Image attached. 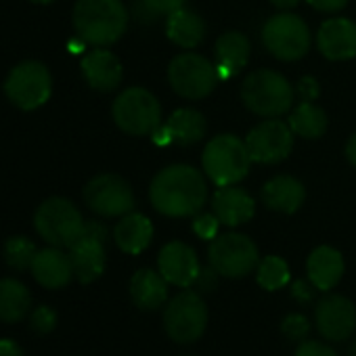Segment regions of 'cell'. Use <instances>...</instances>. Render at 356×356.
I'll return each instance as SVG.
<instances>
[{"mask_svg":"<svg viewBox=\"0 0 356 356\" xmlns=\"http://www.w3.org/2000/svg\"><path fill=\"white\" fill-rule=\"evenodd\" d=\"M314 289H316V287H314L310 281H296V283L291 285V296H293L300 304H306V302L312 300Z\"/></svg>","mask_w":356,"mask_h":356,"instance_id":"obj_38","label":"cell"},{"mask_svg":"<svg viewBox=\"0 0 356 356\" xmlns=\"http://www.w3.org/2000/svg\"><path fill=\"white\" fill-rule=\"evenodd\" d=\"M82 76L84 80L101 92L115 90L122 82V63L120 59L105 51V49H95L82 57Z\"/></svg>","mask_w":356,"mask_h":356,"instance_id":"obj_19","label":"cell"},{"mask_svg":"<svg viewBox=\"0 0 356 356\" xmlns=\"http://www.w3.org/2000/svg\"><path fill=\"white\" fill-rule=\"evenodd\" d=\"M86 220L82 218L80 210L65 197H51L42 202L34 214L36 233L55 248H72L82 231Z\"/></svg>","mask_w":356,"mask_h":356,"instance_id":"obj_4","label":"cell"},{"mask_svg":"<svg viewBox=\"0 0 356 356\" xmlns=\"http://www.w3.org/2000/svg\"><path fill=\"white\" fill-rule=\"evenodd\" d=\"M130 298L140 310H157L168 302V281L159 270L140 268L130 279Z\"/></svg>","mask_w":356,"mask_h":356,"instance_id":"obj_23","label":"cell"},{"mask_svg":"<svg viewBox=\"0 0 356 356\" xmlns=\"http://www.w3.org/2000/svg\"><path fill=\"white\" fill-rule=\"evenodd\" d=\"M212 210L227 227H239L254 218L256 204L252 195L239 187H220L212 197Z\"/></svg>","mask_w":356,"mask_h":356,"instance_id":"obj_20","label":"cell"},{"mask_svg":"<svg viewBox=\"0 0 356 356\" xmlns=\"http://www.w3.org/2000/svg\"><path fill=\"white\" fill-rule=\"evenodd\" d=\"M252 161L277 163L283 161L293 147V130L281 120H264L245 138Z\"/></svg>","mask_w":356,"mask_h":356,"instance_id":"obj_14","label":"cell"},{"mask_svg":"<svg viewBox=\"0 0 356 356\" xmlns=\"http://www.w3.org/2000/svg\"><path fill=\"white\" fill-rule=\"evenodd\" d=\"M153 239V225L147 216L128 212L120 218V222L113 229V241L124 254H140L149 248Z\"/></svg>","mask_w":356,"mask_h":356,"instance_id":"obj_24","label":"cell"},{"mask_svg":"<svg viewBox=\"0 0 356 356\" xmlns=\"http://www.w3.org/2000/svg\"><path fill=\"white\" fill-rule=\"evenodd\" d=\"M318 49L331 61L356 57V24L343 17L327 19L318 30Z\"/></svg>","mask_w":356,"mask_h":356,"instance_id":"obj_17","label":"cell"},{"mask_svg":"<svg viewBox=\"0 0 356 356\" xmlns=\"http://www.w3.org/2000/svg\"><path fill=\"white\" fill-rule=\"evenodd\" d=\"M105 241H107V229L101 222L90 220L84 225L80 239L70 248V260L74 266V277L80 283L88 285L103 275L105 262H107Z\"/></svg>","mask_w":356,"mask_h":356,"instance_id":"obj_13","label":"cell"},{"mask_svg":"<svg viewBox=\"0 0 356 356\" xmlns=\"http://www.w3.org/2000/svg\"><path fill=\"white\" fill-rule=\"evenodd\" d=\"M165 126L172 134V143L178 145H193L206 134V120L195 109H176Z\"/></svg>","mask_w":356,"mask_h":356,"instance_id":"obj_28","label":"cell"},{"mask_svg":"<svg viewBox=\"0 0 356 356\" xmlns=\"http://www.w3.org/2000/svg\"><path fill=\"white\" fill-rule=\"evenodd\" d=\"M264 47L281 61H298L310 49L308 26L291 13L275 15L262 30Z\"/></svg>","mask_w":356,"mask_h":356,"instance_id":"obj_11","label":"cell"},{"mask_svg":"<svg viewBox=\"0 0 356 356\" xmlns=\"http://www.w3.org/2000/svg\"><path fill=\"white\" fill-rule=\"evenodd\" d=\"M270 3H273L277 9H285V11H287V9H293V7L300 3V0H270Z\"/></svg>","mask_w":356,"mask_h":356,"instance_id":"obj_43","label":"cell"},{"mask_svg":"<svg viewBox=\"0 0 356 356\" xmlns=\"http://www.w3.org/2000/svg\"><path fill=\"white\" fill-rule=\"evenodd\" d=\"M354 350H356V341H354Z\"/></svg>","mask_w":356,"mask_h":356,"instance_id":"obj_45","label":"cell"},{"mask_svg":"<svg viewBox=\"0 0 356 356\" xmlns=\"http://www.w3.org/2000/svg\"><path fill=\"white\" fill-rule=\"evenodd\" d=\"M327 113L310 103V101H302L289 115V128L293 130V134L304 136V138H318L325 134L327 130Z\"/></svg>","mask_w":356,"mask_h":356,"instance_id":"obj_29","label":"cell"},{"mask_svg":"<svg viewBox=\"0 0 356 356\" xmlns=\"http://www.w3.org/2000/svg\"><path fill=\"white\" fill-rule=\"evenodd\" d=\"M281 331L285 337H289L293 341H304V337L310 331V323L304 314H287L281 321Z\"/></svg>","mask_w":356,"mask_h":356,"instance_id":"obj_34","label":"cell"},{"mask_svg":"<svg viewBox=\"0 0 356 356\" xmlns=\"http://www.w3.org/2000/svg\"><path fill=\"white\" fill-rule=\"evenodd\" d=\"M314 323L325 339L343 341L356 331V306L346 296L327 293L316 304Z\"/></svg>","mask_w":356,"mask_h":356,"instance_id":"obj_15","label":"cell"},{"mask_svg":"<svg viewBox=\"0 0 356 356\" xmlns=\"http://www.w3.org/2000/svg\"><path fill=\"white\" fill-rule=\"evenodd\" d=\"M72 19L84 42L92 47H109L124 36L128 11L120 0H78Z\"/></svg>","mask_w":356,"mask_h":356,"instance_id":"obj_2","label":"cell"},{"mask_svg":"<svg viewBox=\"0 0 356 356\" xmlns=\"http://www.w3.org/2000/svg\"><path fill=\"white\" fill-rule=\"evenodd\" d=\"M218 273L210 266V268H202L200 270V275H197V279H195V287H197V291L200 293H208V291H212L214 287H216V283H218Z\"/></svg>","mask_w":356,"mask_h":356,"instance_id":"obj_37","label":"cell"},{"mask_svg":"<svg viewBox=\"0 0 356 356\" xmlns=\"http://www.w3.org/2000/svg\"><path fill=\"white\" fill-rule=\"evenodd\" d=\"M289 266L283 258L279 256H268L264 258L258 268H256V281L262 289L266 291H279L289 283Z\"/></svg>","mask_w":356,"mask_h":356,"instance_id":"obj_30","label":"cell"},{"mask_svg":"<svg viewBox=\"0 0 356 356\" xmlns=\"http://www.w3.org/2000/svg\"><path fill=\"white\" fill-rule=\"evenodd\" d=\"M346 155H348L350 163L356 165V134L350 136V140H348V145H346Z\"/></svg>","mask_w":356,"mask_h":356,"instance_id":"obj_42","label":"cell"},{"mask_svg":"<svg viewBox=\"0 0 356 356\" xmlns=\"http://www.w3.org/2000/svg\"><path fill=\"white\" fill-rule=\"evenodd\" d=\"M165 32L174 44L183 49H195L206 36V24L195 11L183 7L174 11L172 15H168Z\"/></svg>","mask_w":356,"mask_h":356,"instance_id":"obj_25","label":"cell"},{"mask_svg":"<svg viewBox=\"0 0 356 356\" xmlns=\"http://www.w3.org/2000/svg\"><path fill=\"white\" fill-rule=\"evenodd\" d=\"M51 92L53 78L49 67L40 61H24L15 65L5 80V95L24 111L42 107L51 99Z\"/></svg>","mask_w":356,"mask_h":356,"instance_id":"obj_7","label":"cell"},{"mask_svg":"<svg viewBox=\"0 0 356 356\" xmlns=\"http://www.w3.org/2000/svg\"><path fill=\"white\" fill-rule=\"evenodd\" d=\"M34 279L47 289H61L74 279V266L70 254L63 248H44L36 252V258L30 266Z\"/></svg>","mask_w":356,"mask_h":356,"instance_id":"obj_18","label":"cell"},{"mask_svg":"<svg viewBox=\"0 0 356 356\" xmlns=\"http://www.w3.org/2000/svg\"><path fill=\"white\" fill-rule=\"evenodd\" d=\"M208 258H210V266L220 277H227V279L248 277L260 264L256 243L248 235H241V233L218 235L210 245Z\"/></svg>","mask_w":356,"mask_h":356,"instance_id":"obj_9","label":"cell"},{"mask_svg":"<svg viewBox=\"0 0 356 356\" xmlns=\"http://www.w3.org/2000/svg\"><path fill=\"white\" fill-rule=\"evenodd\" d=\"M300 92L304 97V101H310L318 95V88H316V82L312 78H304L300 80Z\"/></svg>","mask_w":356,"mask_h":356,"instance_id":"obj_41","label":"cell"},{"mask_svg":"<svg viewBox=\"0 0 356 356\" xmlns=\"http://www.w3.org/2000/svg\"><path fill=\"white\" fill-rule=\"evenodd\" d=\"M208 327V306L200 291L176 293L163 308V329L176 343L197 341Z\"/></svg>","mask_w":356,"mask_h":356,"instance_id":"obj_6","label":"cell"},{"mask_svg":"<svg viewBox=\"0 0 356 356\" xmlns=\"http://www.w3.org/2000/svg\"><path fill=\"white\" fill-rule=\"evenodd\" d=\"M32 312V293L19 279H0V321L19 323Z\"/></svg>","mask_w":356,"mask_h":356,"instance_id":"obj_27","label":"cell"},{"mask_svg":"<svg viewBox=\"0 0 356 356\" xmlns=\"http://www.w3.org/2000/svg\"><path fill=\"white\" fill-rule=\"evenodd\" d=\"M222 222L218 220L216 214H200L193 222V231L202 239H216L218 237V227Z\"/></svg>","mask_w":356,"mask_h":356,"instance_id":"obj_35","label":"cell"},{"mask_svg":"<svg viewBox=\"0 0 356 356\" xmlns=\"http://www.w3.org/2000/svg\"><path fill=\"white\" fill-rule=\"evenodd\" d=\"M308 281L318 291H331L343 277V258L337 250L329 245L316 248L306 262Z\"/></svg>","mask_w":356,"mask_h":356,"instance_id":"obj_21","label":"cell"},{"mask_svg":"<svg viewBox=\"0 0 356 356\" xmlns=\"http://www.w3.org/2000/svg\"><path fill=\"white\" fill-rule=\"evenodd\" d=\"M151 204L153 208L172 218L195 216L208 200V185L204 174L191 165H168L151 183Z\"/></svg>","mask_w":356,"mask_h":356,"instance_id":"obj_1","label":"cell"},{"mask_svg":"<svg viewBox=\"0 0 356 356\" xmlns=\"http://www.w3.org/2000/svg\"><path fill=\"white\" fill-rule=\"evenodd\" d=\"M172 88L185 99L208 97L218 82V70L202 55L183 53L172 59L168 67Z\"/></svg>","mask_w":356,"mask_h":356,"instance_id":"obj_10","label":"cell"},{"mask_svg":"<svg viewBox=\"0 0 356 356\" xmlns=\"http://www.w3.org/2000/svg\"><path fill=\"white\" fill-rule=\"evenodd\" d=\"M293 356H337V352L327 343H321L316 339H308V341H302L296 348Z\"/></svg>","mask_w":356,"mask_h":356,"instance_id":"obj_36","label":"cell"},{"mask_svg":"<svg viewBox=\"0 0 356 356\" xmlns=\"http://www.w3.org/2000/svg\"><path fill=\"white\" fill-rule=\"evenodd\" d=\"M310 7H314L316 11L323 13H335L339 9H343L348 5V0H306Z\"/></svg>","mask_w":356,"mask_h":356,"instance_id":"obj_39","label":"cell"},{"mask_svg":"<svg viewBox=\"0 0 356 356\" xmlns=\"http://www.w3.org/2000/svg\"><path fill=\"white\" fill-rule=\"evenodd\" d=\"M241 99L250 111L262 118H277L291 107L293 88L281 74L258 70L245 78L241 86Z\"/></svg>","mask_w":356,"mask_h":356,"instance_id":"obj_5","label":"cell"},{"mask_svg":"<svg viewBox=\"0 0 356 356\" xmlns=\"http://www.w3.org/2000/svg\"><path fill=\"white\" fill-rule=\"evenodd\" d=\"M86 206L105 218H122L134 208L132 187L118 174H99L84 187Z\"/></svg>","mask_w":356,"mask_h":356,"instance_id":"obj_12","label":"cell"},{"mask_svg":"<svg viewBox=\"0 0 356 356\" xmlns=\"http://www.w3.org/2000/svg\"><path fill=\"white\" fill-rule=\"evenodd\" d=\"M306 191L304 185L293 176H275L264 185L262 189V200L266 204V208L281 212V214H293L300 210V206L304 204Z\"/></svg>","mask_w":356,"mask_h":356,"instance_id":"obj_22","label":"cell"},{"mask_svg":"<svg viewBox=\"0 0 356 356\" xmlns=\"http://www.w3.org/2000/svg\"><path fill=\"white\" fill-rule=\"evenodd\" d=\"M202 161L212 183L218 187H229L248 176L252 157L245 140H239L233 134H220L206 145Z\"/></svg>","mask_w":356,"mask_h":356,"instance_id":"obj_3","label":"cell"},{"mask_svg":"<svg viewBox=\"0 0 356 356\" xmlns=\"http://www.w3.org/2000/svg\"><path fill=\"white\" fill-rule=\"evenodd\" d=\"M36 252L38 250H36V243L32 239H28L24 235H15V237L7 239L3 254H5V262L13 270L24 273V270H28L32 266V262L36 258Z\"/></svg>","mask_w":356,"mask_h":356,"instance_id":"obj_31","label":"cell"},{"mask_svg":"<svg viewBox=\"0 0 356 356\" xmlns=\"http://www.w3.org/2000/svg\"><path fill=\"white\" fill-rule=\"evenodd\" d=\"M157 266L161 277L176 287L195 285V279L202 270L195 250L183 241H172L163 245L157 258Z\"/></svg>","mask_w":356,"mask_h":356,"instance_id":"obj_16","label":"cell"},{"mask_svg":"<svg viewBox=\"0 0 356 356\" xmlns=\"http://www.w3.org/2000/svg\"><path fill=\"white\" fill-rule=\"evenodd\" d=\"M187 0H136L134 15L140 22H155L157 17H168L174 11L183 9Z\"/></svg>","mask_w":356,"mask_h":356,"instance_id":"obj_32","label":"cell"},{"mask_svg":"<svg viewBox=\"0 0 356 356\" xmlns=\"http://www.w3.org/2000/svg\"><path fill=\"white\" fill-rule=\"evenodd\" d=\"M250 53H252L250 40L241 32H227L225 36H220L218 42H216L218 78L225 80L231 74L239 72L241 67H245V63L250 59Z\"/></svg>","mask_w":356,"mask_h":356,"instance_id":"obj_26","label":"cell"},{"mask_svg":"<svg viewBox=\"0 0 356 356\" xmlns=\"http://www.w3.org/2000/svg\"><path fill=\"white\" fill-rule=\"evenodd\" d=\"M28 3H34V5H51L55 0H28Z\"/></svg>","mask_w":356,"mask_h":356,"instance_id":"obj_44","label":"cell"},{"mask_svg":"<svg viewBox=\"0 0 356 356\" xmlns=\"http://www.w3.org/2000/svg\"><path fill=\"white\" fill-rule=\"evenodd\" d=\"M0 356H26V352L15 339L0 337Z\"/></svg>","mask_w":356,"mask_h":356,"instance_id":"obj_40","label":"cell"},{"mask_svg":"<svg viewBox=\"0 0 356 356\" xmlns=\"http://www.w3.org/2000/svg\"><path fill=\"white\" fill-rule=\"evenodd\" d=\"M59 323V314L53 306H38L30 312V325L34 329V333L38 335H49L57 329Z\"/></svg>","mask_w":356,"mask_h":356,"instance_id":"obj_33","label":"cell"},{"mask_svg":"<svg viewBox=\"0 0 356 356\" xmlns=\"http://www.w3.org/2000/svg\"><path fill=\"white\" fill-rule=\"evenodd\" d=\"M111 113L120 130L134 134V136L151 134L161 122L159 101L149 90L138 88V86H132L120 92V97L113 101Z\"/></svg>","mask_w":356,"mask_h":356,"instance_id":"obj_8","label":"cell"}]
</instances>
